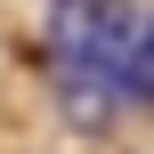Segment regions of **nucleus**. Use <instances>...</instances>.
<instances>
[{
    "mask_svg": "<svg viewBox=\"0 0 154 154\" xmlns=\"http://www.w3.org/2000/svg\"><path fill=\"white\" fill-rule=\"evenodd\" d=\"M130 0H49V57H57V97L65 122L106 130L114 106H130Z\"/></svg>",
    "mask_w": 154,
    "mask_h": 154,
    "instance_id": "nucleus-1",
    "label": "nucleus"
},
{
    "mask_svg": "<svg viewBox=\"0 0 154 154\" xmlns=\"http://www.w3.org/2000/svg\"><path fill=\"white\" fill-rule=\"evenodd\" d=\"M130 106H154V16H138L130 32Z\"/></svg>",
    "mask_w": 154,
    "mask_h": 154,
    "instance_id": "nucleus-2",
    "label": "nucleus"
}]
</instances>
